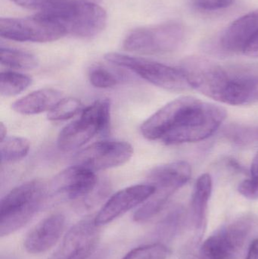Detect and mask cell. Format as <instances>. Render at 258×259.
<instances>
[{
	"mask_svg": "<svg viewBox=\"0 0 258 259\" xmlns=\"http://www.w3.org/2000/svg\"><path fill=\"white\" fill-rule=\"evenodd\" d=\"M240 248L226 227L204 240L198 253L202 259H232Z\"/></svg>",
	"mask_w": 258,
	"mask_h": 259,
	"instance_id": "d6986e66",
	"label": "cell"
},
{
	"mask_svg": "<svg viewBox=\"0 0 258 259\" xmlns=\"http://www.w3.org/2000/svg\"><path fill=\"white\" fill-rule=\"evenodd\" d=\"M83 111V105L77 99H62L49 112L47 118L51 121H66Z\"/></svg>",
	"mask_w": 258,
	"mask_h": 259,
	"instance_id": "484cf974",
	"label": "cell"
},
{
	"mask_svg": "<svg viewBox=\"0 0 258 259\" xmlns=\"http://www.w3.org/2000/svg\"><path fill=\"white\" fill-rule=\"evenodd\" d=\"M227 140L240 146L258 144V126L231 124L223 132Z\"/></svg>",
	"mask_w": 258,
	"mask_h": 259,
	"instance_id": "d4e9b609",
	"label": "cell"
},
{
	"mask_svg": "<svg viewBox=\"0 0 258 259\" xmlns=\"http://www.w3.org/2000/svg\"><path fill=\"white\" fill-rule=\"evenodd\" d=\"M238 191L242 196L250 200L258 199V182L252 181L251 178L242 181L239 187Z\"/></svg>",
	"mask_w": 258,
	"mask_h": 259,
	"instance_id": "4dcf8cb0",
	"label": "cell"
},
{
	"mask_svg": "<svg viewBox=\"0 0 258 259\" xmlns=\"http://www.w3.org/2000/svg\"><path fill=\"white\" fill-rule=\"evenodd\" d=\"M65 217L60 213L51 214L41 221L27 234L24 247L30 254H40L49 250L63 233Z\"/></svg>",
	"mask_w": 258,
	"mask_h": 259,
	"instance_id": "4fadbf2b",
	"label": "cell"
},
{
	"mask_svg": "<svg viewBox=\"0 0 258 259\" xmlns=\"http://www.w3.org/2000/svg\"><path fill=\"white\" fill-rule=\"evenodd\" d=\"M180 69L192 89L221 102L231 73L219 64L201 56L186 58Z\"/></svg>",
	"mask_w": 258,
	"mask_h": 259,
	"instance_id": "ba28073f",
	"label": "cell"
},
{
	"mask_svg": "<svg viewBox=\"0 0 258 259\" xmlns=\"http://www.w3.org/2000/svg\"><path fill=\"white\" fill-rule=\"evenodd\" d=\"M66 35L56 21L39 13L27 18H1L0 36L18 42H48Z\"/></svg>",
	"mask_w": 258,
	"mask_h": 259,
	"instance_id": "9c48e42d",
	"label": "cell"
},
{
	"mask_svg": "<svg viewBox=\"0 0 258 259\" xmlns=\"http://www.w3.org/2000/svg\"><path fill=\"white\" fill-rule=\"evenodd\" d=\"M251 179L252 181L258 182V152L256 154L254 158H253L252 163H251Z\"/></svg>",
	"mask_w": 258,
	"mask_h": 259,
	"instance_id": "836d02e7",
	"label": "cell"
},
{
	"mask_svg": "<svg viewBox=\"0 0 258 259\" xmlns=\"http://www.w3.org/2000/svg\"><path fill=\"white\" fill-rule=\"evenodd\" d=\"M184 37V27L181 24L165 23L133 30L126 36L123 47L131 53L166 54L177 50L183 44Z\"/></svg>",
	"mask_w": 258,
	"mask_h": 259,
	"instance_id": "52a82bcc",
	"label": "cell"
},
{
	"mask_svg": "<svg viewBox=\"0 0 258 259\" xmlns=\"http://www.w3.org/2000/svg\"><path fill=\"white\" fill-rule=\"evenodd\" d=\"M192 168L186 161H180L162 164L148 173L149 184H164L179 190L190 179Z\"/></svg>",
	"mask_w": 258,
	"mask_h": 259,
	"instance_id": "ac0fdd59",
	"label": "cell"
},
{
	"mask_svg": "<svg viewBox=\"0 0 258 259\" xmlns=\"http://www.w3.org/2000/svg\"><path fill=\"white\" fill-rule=\"evenodd\" d=\"M51 190L65 199L74 201L77 209L82 211L90 209L105 198L95 171L77 164L58 174L53 178Z\"/></svg>",
	"mask_w": 258,
	"mask_h": 259,
	"instance_id": "277c9868",
	"label": "cell"
},
{
	"mask_svg": "<svg viewBox=\"0 0 258 259\" xmlns=\"http://www.w3.org/2000/svg\"><path fill=\"white\" fill-rule=\"evenodd\" d=\"M89 80L92 86L100 89L113 88L120 82L117 74L101 66L94 67L89 71Z\"/></svg>",
	"mask_w": 258,
	"mask_h": 259,
	"instance_id": "83f0119b",
	"label": "cell"
},
{
	"mask_svg": "<svg viewBox=\"0 0 258 259\" xmlns=\"http://www.w3.org/2000/svg\"><path fill=\"white\" fill-rule=\"evenodd\" d=\"M45 196V186L38 180L21 184L6 194L0 203L1 237L25 226L39 211Z\"/></svg>",
	"mask_w": 258,
	"mask_h": 259,
	"instance_id": "3957f363",
	"label": "cell"
},
{
	"mask_svg": "<svg viewBox=\"0 0 258 259\" xmlns=\"http://www.w3.org/2000/svg\"><path fill=\"white\" fill-rule=\"evenodd\" d=\"M246 259H258V239H255L251 242Z\"/></svg>",
	"mask_w": 258,
	"mask_h": 259,
	"instance_id": "d6a6232c",
	"label": "cell"
},
{
	"mask_svg": "<svg viewBox=\"0 0 258 259\" xmlns=\"http://www.w3.org/2000/svg\"><path fill=\"white\" fill-rule=\"evenodd\" d=\"M30 148V142L24 137H6L1 141L0 146L2 162L12 163L23 159L27 156Z\"/></svg>",
	"mask_w": 258,
	"mask_h": 259,
	"instance_id": "7402d4cb",
	"label": "cell"
},
{
	"mask_svg": "<svg viewBox=\"0 0 258 259\" xmlns=\"http://www.w3.org/2000/svg\"><path fill=\"white\" fill-rule=\"evenodd\" d=\"M31 83V77L26 74L4 71L0 75V93L3 97H14L25 91Z\"/></svg>",
	"mask_w": 258,
	"mask_h": 259,
	"instance_id": "cb8c5ba5",
	"label": "cell"
},
{
	"mask_svg": "<svg viewBox=\"0 0 258 259\" xmlns=\"http://www.w3.org/2000/svg\"><path fill=\"white\" fill-rule=\"evenodd\" d=\"M133 154V146L127 142H97L80 151L74 161L77 165L97 171L123 165Z\"/></svg>",
	"mask_w": 258,
	"mask_h": 259,
	"instance_id": "30bf717a",
	"label": "cell"
},
{
	"mask_svg": "<svg viewBox=\"0 0 258 259\" xmlns=\"http://www.w3.org/2000/svg\"><path fill=\"white\" fill-rule=\"evenodd\" d=\"M111 103L98 100L81 112L80 118L64 127L58 137V147L70 152L81 147L95 135L107 132L110 126Z\"/></svg>",
	"mask_w": 258,
	"mask_h": 259,
	"instance_id": "5b68a950",
	"label": "cell"
},
{
	"mask_svg": "<svg viewBox=\"0 0 258 259\" xmlns=\"http://www.w3.org/2000/svg\"><path fill=\"white\" fill-rule=\"evenodd\" d=\"M258 33V9L233 21L223 33L220 46L230 53H244Z\"/></svg>",
	"mask_w": 258,
	"mask_h": 259,
	"instance_id": "5bb4252c",
	"label": "cell"
},
{
	"mask_svg": "<svg viewBox=\"0 0 258 259\" xmlns=\"http://www.w3.org/2000/svg\"><path fill=\"white\" fill-rule=\"evenodd\" d=\"M62 94L58 90L43 88L30 93L15 101L12 109L21 115H37L49 112L61 100Z\"/></svg>",
	"mask_w": 258,
	"mask_h": 259,
	"instance_id": "e0dca14e",
	"label": "cell"
},
{
	"mask_svg": "<svg viewBox=\"0 0 258 259\" xmlns=\"http://www.w3.org/2000/svg\"><path fill=\"white\" fill-rule=\"evenodd\" d=\"M107 62L133 71L148 83L171 92H184L190 85L180 68L120 53H108Z\"/></svg>",
	"mask_w": 258,
	"mask_h": 259,
	"instance_id": "8992f818",
	"label": "cell"
},
{
	"mask_svg": "<svg viewBox=\"0 0 258 259\" xmlns=\"http://www.w3.org/2000/svg\"><path fill=\"white\" fill-rule=\"evenodd\" d=\"M212 178L203 174L194 186L191 198L190 219L194 231V244L199 243L207 228L208 208L212 193Z\"/></svg>",
	"mask_w": 258,
	"mask_h": 259,
	"instance_id": "9a60e30c",
	"label": "cell"
},
{
	"mask_svg": "<svg viewBox=\"0 0 258 259\" xmlns=\"http://www.w3.org/2000/svg\"><path fill=\"white\" fill-rule=\"evenodd\" d=\"M244 54L249 57L258 58V33L257 36L248 44L244 51Z\"/></svg>",
	"mask_w": 258,
	"mask_h": 259,
	"instance_id": "1f68e13d",
	"label": "cell"
},
{
	"mask_svg": "<svg viewBox=\"0 0 258 259\" xmlns=\"http://www.w3.org/2000/svg\"><path fill=\"white\" fill-rule=\"evenodd\" d=\"M221 103L232 106L258 103V74H231Z\"/></svg>",
	"mask_w": 258,
	"mask_h": 259,
	"instance_id": "2e32d148",
	"label": "cell"
},
{
	"mask_svg": "<svg viewBox=\"0 0 258 259\" xmlns=\"http://www.w3.org/2000/svg\"><path fill=\"white\" fill-rule=\"evenodd\" d=\"M99 227L95 219L80 221L67 233L60 246L48 259H88L99 242Z\"/></svg>",
	"mask_w": 258,
	"mask_h": 259,
	"instance_id": "8fae6325",
	"label": "cell"
},
{
	"mask_svg": "<svg viewBox=\"0 0 258 259\" xmlns=\"http://www.w3.org/2000/svg\"><path fill=\"white\" fill-rule=\"evenodd\" d=\"M0 61L4 66L15 70H32L38 65L37 59L33 55L3 47L0 50Z\"/></svg>",
	"mask_w": 258,
	"mask_h": 259,
	"instance_id": "603a6c76",
	"label": "cell"
},
{
	"mask_svg": "<svg viewBox=\"0 0 258 259\" xmlns=\"http://www.w3.org/2000/svg\"><path fill=\"white\" fill-rule=\"evenodd\" d=\"M7 129L3 123L0 124V140L3 141L7 137Z\"/></svg>",
	"mask_w": 258,
	"mask_h": 259,
	"instance_id": "d590c367",
	"label": "cell"
},
{
	"mask_svg": "<svg viewBox=\"0 0 258 259\" xmlns=\"http://www.w3.org/2000/svg\"><path fill=\"white\" fill-rule=\"evenodd\" d=\"M234 3V0H193L197 9L203 11H216L227 9Z\"/></svg>",
	"mask_w": 258,
	"mask_h": 259,
	"instance_id": "f1b7e54d",
	"label": "cell"
},
{
	"mask_svg": "<svg viewBox=\"0 0 258 259\" xmlns=\"http://www.w3.org/2000/svg\"><path fill=\"white\" fill-rule=\"evenodd\" d=\"M179 259H202L200 256L199 253H196L194 252L192 249H186L183 253L180 255V258Z\"/></svg>",
	"mask_w": 258,
	"mask_h": 259,
	"instance_id": "e575fe53",
	"label": "cell"
},
{
	"mask_svg": "<svg viewBox=\"0 0 258 259\" xmlns=\"http://www.w3.org/2000/svg\"><path fill=\"white\" fill-rule=\"evenodd\" d=\"M11 1L25 9L44 10L67 0H11Z\"/></svg>",
	"mask_w": 258,
	"mask_h": 259,
	"instance_id": "f546056e",
	"label": "cell"
},
{
	"mask_svg": "<svg viewBox=\"0 0 258 259\" xmlns=\"http://www.w3.org/2000/svg\"><path fill=\"white\" fill-rule=\"evenodd\" d=\"M156 191L151 184H137L117 192L106 202L95 218L97 226L111 223L120 216L144 203Z\"/></svg>",
	"mask_w": 258,
	"mask_h": 259,
	"instance_id": "7c38bea8",
	"label": "cell"
},
{
	"mask_svg": "<svg viewBox=\"0 0 258 259\" xmlns=\"http://www.w3.org/2000/svg\"><path fill=\"white\" fill-rule=\"evenodd\" d=\"M227 116L222 106L183 97L172 125L161 140L167 145L201 141L213 135Z\"/></svg>",
	"mask_w": 258,
	"mask_h": 259,
	"instance_id": "6da1fadb",
	"label": "cell"
},
{
	"mask_svg": "<svg viewBox=\"0 0 258 259\" xmlns=\"http://www.w3.org/2000/svg\"><path fill=\"white\" fill-rule=\"evenodd\" d=\"M185 220L186 211L183 207H175L158 224L156 229V237L161 240L173 238L181 229Z\"/></svg>",
	"mask_w": 258,
	"mask_h": 259,
	"instance_id": "44dd1931",
	"label": "cell"
},
{
	"mask_svg": "<svg viewBox=\"0 0 258 259\" xmlns=\"http://www.w3.org/2000/svg\"><path fill=\"white\" fill-rule=\"evenodd\" d=\"M40 12L59 24L66 35L83 39L99 34L107 23L106 11L88 2L67 0Z\"/></svg>",
	"mask_w": 258,
	"mask_h": 259,
	"instance_id": "7a4b0ae2",
	"label": "cell"
},
{
	"mask_svg": "<svg viewBox=\"0 0 258 259\" xmlns=\"http://www.w3.org/2000/svg\"><path fill=\"white\" fill-rule=\"evenodd\" d=\"M156 187L154 193L139 207L133 214L136 222H144L149 220L162 211L168 199L177 190L164 185H153Z\"/></svg>",
	"mask_w": 258,
	"mask_h": 259,
	"instance_id": "ffe728a7",
	"label": "cell"
},
{
	"mask_svg": "<svg viewBox=\"0 0 258 259\" xmlns=\"http://www.w3.org/2000/svg\"><path fill=\"white\" fill-rule=\"evenodd\" d=\"M170 253L164 243H156L135 248L121 259H166Z\"/></svg>",
	"mask_w": 258,
	"mask_h": 259,
	"instance_id": "4316f807",
	"label": "cell"
},
{
	"mask_svg": "<svg viewBox=\"0 0 258 259\" xmlns=\"http://www.w3.org/2000/svg\"><path fill=\"white\" fill-rule=\"evenodd\" d=\"M77 1L88 2V3H98L101 0H77Z\"/></svg>",
	"mask_w": 258,
	"mask_h": 259,
	"instance_id": "8d00e7d4",
	"label": "cell"
}]
</instances>
